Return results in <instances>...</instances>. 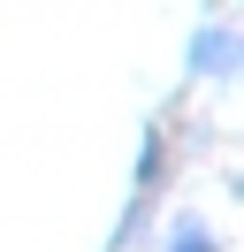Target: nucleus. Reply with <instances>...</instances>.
I'll use <instances>...</instances> for the list:
<instances>
[{
  "label": "nucleus",
  "mask_w": 244,
  "mask_h": 252,
  "mask_svg": "<svg viewBox=\"0 0 244 252\" xmlns=\"http://www.w3.org/2000/svg\"><path fill=\"white\" fill-rule=\"evenodd\" d=\"M237 69V31L229 23H214V31L191 38V77H229Z\"/></svg>",
  "instance_id": "1"
},
{
  "label": "nucleus",
  "mask_w": 244,
  "mask_h": 252,
  "mask_svg": "<svg viewBox=\"0 0 244 252\" xmlns=\"http://www.w3.org/2000/svg\"><path fill=\"white\" fill-rule=\"evenodd\" d=\"M168 252H214V237L198 229V221H176V229H168Z\"/></svg>",
  "instance_id": "2"
}]
</instances>
